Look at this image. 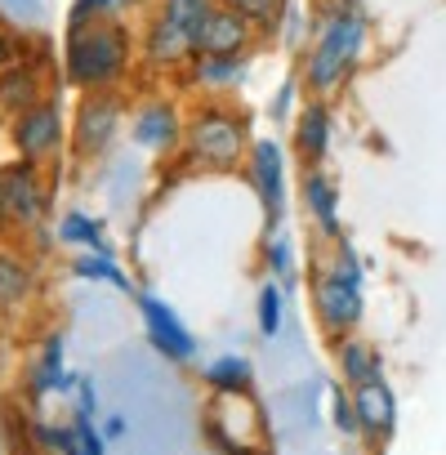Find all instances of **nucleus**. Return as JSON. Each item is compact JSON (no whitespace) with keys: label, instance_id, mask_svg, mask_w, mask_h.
Masks as SVG:
<instances>
[{"label":"nucleus","instance_id":"obj_1","mask_svg":"<svg viewBox=\"0 0 446 455\" xmlns=\"http://www.w3.org/2000/svg\"><path fill=\"white\" fill-rule=\"evenodd\" d=\"M313 10H317V32L299 59V81L304 94L313 99H339L366 59L370 19L362 0H313Z\"/></svg>","mask_w":446,"mask_h":455},{"label":"nucleus","instance_id":"obj_2","mask_svg":"<svg viewBox=\"0 0 446 455\" xmlns=\"http://www.w3.org/2000/svg\"><path fill=\"white\" fill-rule=\"evenodd\" d=\"M255 130L233 99H196L187 108L179 165L183 174H237L251 156Z\"/></svg>","mask_w":446,"mask_h":455},{"label":"nucleus","instance_id":"obj_3","mask_svg":"<svg viewBox=\"0 0 446 455\" xmlns=\"http://www.w3.org/2000/svg\"><path fill=\"white\" fill-rule=\"evenodd\" d=\"M308 304L317 326L339 339L353 335L366 317V264L357 255V246L348 237H339L335 246H322L308 264Z\"/></svg>","mask_w":446,"mask_h":455},{"label":"nucleus","instance_id":"obj_4","mask_svg":"<svg viewBox=\"0 0 446 455\" xmlns=\"http://www.w3.org/2000/svg\"><path fill=\"white\" fill-rule=\"evenodd\" d=\"M134 59H139V36L130 32V23L99 19L90 28H72L68 32L63 72H68V85H76L81 94H90V90H125V81L134 72Z\"/></svg>","mask_w":446,"mask_h":455},{"label":"nucleus","instance_id":"obj_5","mask_svg":"<svg viewBox=\"0 0 446 455\" xmlns=\"http://www.w3.org/2000/svg\"><path fill=\"white\" fill-rule=\"evenodd\" d=\"M259 210H264V233H273V228H286V214H291V201H295V188H291V152L268 134L251 143V156L242 165Z\"/></svg>","mask_w":446,"mask_h":455},{"label":"nucleus","instance_id":"obj_6","mask_svg":"<svg viewBox=\"0 0 446 455\" xmlns=\"http://www.w3.org/2000/svg\"><path fill=\"white\" fill-rule=\"evenodd\" d=\"M130 99L125 90H90L81 94L76 112H72V152L76 161H99L112 152V143L121 139V125L130 121Z\"/></svg>","mask_w":446,"mask_h":455},{"label":"nucleus","instance_id":"obj_7","mask_svg":"<svg viewBox=\"0 0 446 455\" xmlns=\"http://www.w3.org/2000/svg\"><path fill=\"white\" fill-rule=\"evenodd\" d=\"M50 179H45V165H32V161H10L0 165V214H5V228L10 237L19 233H36L45 228V214H50Z\"/></svg>","mask_w":446,"mask_h":455},{"label":"nucleus","instance_id":"obj_8","mask_svg":"<svg viewBox=\"0 0 446 455\" xmlns=\"http://www.w3.org/2000/svg\"><path fill=\"white\" fill-rule=\"evenodd\" d=\"M183 125H187V108H179L170 94H147L130 108V139L156 161H179Z\"/></svg>","mask_w":446,"mask_h":455},{"label":"nucleus","instance_id":"obj_9","mask_svg":"<svg viewBox=\"0 0 446 455\" xmlns=\"http://www.w3.org/2000/svg\"><path fill=\"white\" fill-rule=\"evenodd\" d=\"M295 201L313 228L317 246H335L344 237V196H339V179L326 165H304L299 183H295Z\"/></svg>","mask_w":446,"mask_h":455},{"label":"nucleus","instance_id":"obj_10","mask_svg":"<svg viewBox=\"0 0 446 455\" xmlns=\"http://www.w3.org/2000/svg\"><path fill=\"white\" fill-rule=\"evenodd\" d=\"M192 59H196V36L152 10L143 32H139V63H143V72H152V76H183L192 68Z\"/></svg>","mask_w":446,"mask_h":455},{"label":"nucleus","instance_id":"obj_11","mask_svg":"<svg viewBox=\"0 0 446 455\" xmlns=\"http://www.w3.org/2000/svg\"><path fill=\"white\" fill-rule=\"evenodd\" d=\"M63 108L59 99H41L36 108H28L23 116L10 121V143L19 152V161H32V165H54L59 161V148H63Z\"/></svg>","mask_w":446,"mask_h":455},{"label":"nucleus","instance_id":"obj_12","mask_svg":"<svg viewBox=\"0 0 446 455\" xmlns=\"http://www.w3.org/2000/svg\"><path fill=\"white\" fill-rule=\"evenodd\" d=\"M335 152V99L304 94L295 121H291V156L304 165H326Z\"/></svg>","mask_w":446,"mask_h":455},{"label":"nucleus","instance_id":"obj_13","mask_svg":"<svg viewBox=\"0 0 446 455\" xmlns=\"http://www.w3.org/2000/svg\"><path fill=\"white\" fill-rule=\"evenodd\" d=\"M134 304H139V317H143L147 344H152L165 362L187 366V362L196 357V335L187 331V322H183V317H179L161 295H152V291H139V295H134Z\"/></svg>","mask_w":446,"mask_h":455},{"label":"nucleus","instance_id":"obj_14","mask_svg":"<svg viewBox=\"0 0 446 455\" xmlns=\"http://www.w3.org/2000/svg\"><path fill=\"white\" fill-rule=\"evenodd\" d=\"M259 45H264L259 32L242 14H233L223 0H219V10L205 19V28L196 32V54H205V59H255Z\"/></svg>","mask_w":446,"mask_h":455},{"label":"nucleus","instance_id":"obj_15","mask_svg":"<svg viewBox=\"0 0 446 455\" xmlns=\"http://www.w3.org/2000/svg\"><path fill=\"white\" fill-rule=\"evenodd\" d=\"M179 81L196 99H233L251 81V59H205V54H196L192 68Z\"/></svg>","mask_w":446,"mask_h":455},{"label":"nucleus","instance_id":"obj_16","mask_svg":"<svg viewBox=\"0 0 446 455\" xmlns=\"http://www.w3.org/2000/svg\"><path fill=\"white\" fill-rule=\"evenodd\" d=\"M353 406H357L362 442L379 446V442L393 437V428H397V397H393V388L384 384V375L370 379V384H357V388H353Z\"/></svg>","mask_w":446,"mask_h":455},{"label":"nucleus","instance_id":"obj_17","mask_svg":"<svg viewBox=\"0 0 446 455\" xmlns=\"http://www.w3.org/2000/svg\"><path fill=\"white\" fill-rule=\"evenodd\" d=\"M32 295H36V259L14 237H0V313H19Z\"/></svg>","mask_w":446,"mask_h":455},{"label":"nucleus","instance_id":"obj_18","mask_svg":"<svg viewBox=\"0 0 446 455\" xmlns=\"http://www.w3.org/2000/svg\"><path fill=\"white\" fill-rule=\"evenodd\" d=\"M331 353H335V371H339V384H344V388L370 384V379H379V371H384V357H379L375 339H366V335H357V331L331 339Z\"/></svg>","mask_w":446,"mask_h":455},{"label":"nucleus","instance_id":"obj_19","mask_svg":"<svg viewBox=\"0 0 446 455\" xmlns=\"http://www.w3.org/2000/svg\"><path fill=\"white\" fill-rule=\"evenodd\" d=\"M41 99H50V94H45V81H41V72L32 63L19 59V63H10L5 72H0V116H5V121L23 116Z\"/></svg>","mask_w":446,"mask_h":455},{"label":"nucleus","instance_id":"obj_20","mask_svg":"<svg viewBox=\"0 0 446 455\" xmlns=\"http://www.w3.org/2000/svg\"><path fill=\"white\" fill-rule=\"evenodd\" d=\"M259 264H264V277H273L277 286L295 291L304 268H299V246H295V233L291 228H273V233H264L259 242Z\"/></svg>","mask_w":446,"mask_h":455},{"label":"nucleus","instance_id":"obj_21","mask_svg":"<svg viewBox=\"0 0 446 455\" xmlns=\"http://www.w3.org/2000/svg\"><path fill=\"white\" fill-rule=\"evenodd\" d=\"M201 384L214 397H246L251 384H255V362L242 357V353H223V357L201 366Z\"/></svg>","mask_w":446,"mask_h":455},{"label":"nucleus","instance_id":"obj_22","mask_svg":"<svg viewBox=\"0 0 446 455\" xmlns=\"http://www.w3.org/2000/svg\"><path fill=\"white\" fill-rule=\"evenodd\" d=\"M28 388H32L36 397L76 388V375L63 371V335H59V331H50V335L41 339V357H36L32 371H28Z\"/></svg>","mask_w":446,"mask_h":455},{"label":"nucleus","instance_id":"obj_23","mask_svg":"<svg viewBox=\"0 0 446 455\" xmlns=\"http://www.w3.org/2000/svg\"><path fill=\"white\" fill-rule=\"evenodd\" d=\"M63 246H76V251H112L108 233H103V219L90 214V210H68L59 219V233H54Z\"/></svg>","mask_w":446,"mask_h":455},{"label":"nucleus","instance_id":"obj_24","mask_svg":"<svg viewBox=\"0 0 446 455\" xmlns=\"http://www.w3.org/2000/svg\"><path fill=\"white\" fill-rule=\"evenodd\" d=\"M72 273H76V277H85V282L116 286L121 295H139V286L130 282V273L116 264V255H112V251H81V255H76V264H72Z\"/></svg>","mask_w":446,"mask_h":455},{"label":"nucleus","instance_id":"obj_25","mask_svg":"<svg viewBox=\"0 0 446 455\" xmlns=\"http://www.w3.org/2000/svg\"><path fill=\"white\" fill-rule=\"evenodd\" d=\"M317 32V10H313V0H291L286 5V19H282V32H277V45L295 59H304L308 41Z\"/></svg>","mask_w":446,"mask_h":455},{"label":"nucleus","instance_id":"obj_26","mask_svg":"<svg viewBox=\"0 0 446 455\" xmlns=\"http://www.w3.org/2000/svg\"><path fill=\"white\" fill-rule=\"evenodd\" d=\"M223 5H228L233 14H242V19L259 32V41H277L291 0H223Z\"/></svg>","mask_w":446,"mask_h":455},{"label":"nucleus","instance_id":"obj_27","mask_svg":"<svg viewBox=\"0 0 446 455\" xmlns=\"http://www.w3.org/2000/svg\"><path fill=\"white\" fill-rule=\"evenodd\" d=\"M286 286H277L273 277H264L259 282V291H255V326H259V335L264 339H277L282 335V326H286Z\"/></svg>","mask_w":446,"mask_h":455},{"label":"nucleus","instance_id":"obj_28","mask_svg":"<svg viewBox=\"0 0 446 455\" xmlns=\"http://www.w3.org/2000/svg\"><path fill=\"white\" fill-rule=\"evenodd\" d=\"M152 10L161 14V19H170V23H179L183 32H201L205 28V19L219 10V0H152Z\"/></svg>","mask_w":446,"mask_h":455},{"label":"nucleus","instance_id":"obj_29","mask_svg":"<svg viewBox=\"0 0 446 455\" xmlns=\"http://www.w3.org/2000/svg\"><path fill=\"white\" fill-rule=\"evenodd\" d=\"M331 424H335L344 437H362V428H357V406H353V388H344V384L331 388Z\"/></svg>","mask_w":446,"mask_h":455},{"label":"nucleus","instance_id":"obj_30","mask_svg":"<svg viewBox=\"0 0 446 455\" xmlns=\"http://www.w3.org/2000/svg\"><path fill=\"white\" fill-rule=\"evenodd\" d=\"M299 103H304V81H299V72H291V76L282 81V90H277V99H273L268 116H273V121H295Z\"/></svg>","mask_w":446,"mask_h":455},{"label":"nucleus","instance_id":"obj_31","mask_svg":"<svg viewBox=\"0 0 446 455\" xmlns=\"http://www.w3.org/2000/svg\"><path fill=\"white\" fill-rule=\"evenodd\" d=\"M116 10H121V0H76L72 14H68V32L72 28H90L99 19H116Z\"/></svg>","mask_w":446,"mask_h":455},{"label":"nucleus","instance_id":"obj_32","mask_svg":"<svg viewBox=\"0 0 446 455\" xmlns=\"http://www.w3.org/2000/svg\"><path fill=\"white\" fill-rule=\"evenodd\" d=\"M0 14L14 23H36L45 14V0H0Z\"/></svg>","mask_w":446,"mask_h":455},{"label":"nucleus","instance_id":"obj_33","mask_svg":"<svg viewBox=\"0 0 446 455\" xmlns=\"http://www.w3.org/2000/svg\"><path fill=\"white\" fill-rule=\"evenodd\" d=\"M19 59H23V36L0 19V72H5L10 63H19Z\"/></svg>","mask_w":446,"mask_h":455},{"label":"nucleus","instance_id":"obj_34","mask_svg":"<svg viewBox=\"0 0 446 455\" xmlns=\"http://www.w3.org/2000/svg\"><path fill=\"white\" fill-rule=\"evenodd\" d=\"M94 411H99V393H94V384H90V379H76V415L94 419Z\"/></svg>","mask_w":446,"mask_h":455},{"label":"nucleus","instance_id":"obj_35","mask_svg":"<svg viewBox=\"0 0 446 455\" xmlns=\"http://www.w3.org/2000/svg\"><path fill=\"white\" fill-rule=\"evenodd\" d=\"M125 428H130V424H125V415H112V419L103 424V442H116V437H125Z\"/></svg>","mask_w":446,"mask_h":455},{"label":"nucleus","instance_id":"obj_36","mask_svg":"<svg viewBox=\"0 0 446 455\" xmlns=\"http://www.w3.org/2000/svg\"><path fill=\"white\" fill-rule=\"evenodd\" d=\"M223 455H268L264 446H255V442H237V446H228Z\"/></svg>","mask_w":446,"mask_h":455},{"label":"nucleus","instance_id":"obj_37","mask_svg":"<svg viewBox=\"0 0 446 455\" xmlns=\"http://www.w3.org/2000/svg\"><path fill=\"white\" fill-rule=\"evenodd\" d=\"M0 237H10V228H5V214H0Z\"/></svg>","mask_w":446,"mask_h":455}]
</instances>
